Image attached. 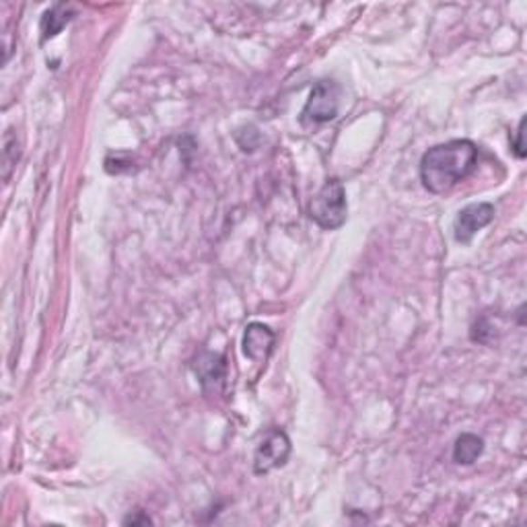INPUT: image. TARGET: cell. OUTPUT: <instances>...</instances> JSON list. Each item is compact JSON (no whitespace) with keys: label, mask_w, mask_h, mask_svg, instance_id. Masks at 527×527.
<instances>
[{"label":"cell","mask_w":527,"mask_h":527,"mask_svg":"<svg viewBox=\"0 0 527 527\" xmlns=\"http://www.w3.org/2000/svg\"><path fill=\"white\" fill-rule=\"evenodd\" d=\"M523 128H525V117H522V122H519V128H517V138H515V155L519 159H523L525 157V145H523Z\"/></svg>","instance_id":"cell-11"},{"label":"cell","mask_w":527,"mask_h":527,"mask_svg":"<svg viewBox=\"0 0 527 527\" xmlns=\"http://www.w3.org/2000/svg\"><path fill=\"white\" fill-rule=\"evenodd\" d=\"M340 109V86L334 81H319L309 93L301 112L303 126H319L332 122Z\"/></svg>","instance_id":"cell-3"},{"label":"cell","mask_w":527,"mask_h":527,"mask_svg":"<svg viewBox=\"0 0 527 527\" xmlns=\"http://www.w3.org/2000/svg\"><path fill=\"white\" fill-rule=\"evenodd\" d=\"M494 218V207L491 202H476L470 204V207L461 208L458 212L453 221V238L461 246H468L471 238L480 231L484 229L486 225H491Z\"/></svg>","instance_id":"cell-5"},{"label":"cell","mask_w":527,"mask_h":527,"mask_svg":"<svg viewBox=\"0 0 527 527\" xmlns=\"http://www.w3.org/2000/svg\"><path fill=\"white\" fill-rule=\"evenodd\" d=\"M235 140H238V145L241 147V151L251 153V151H256V148L259 147V140H262V137H259V132H258L256 126H246V128L238 130V135H235Z\"/></svg>","instance_id":"cell-10"},{"label":"cell","mask_w":527,"mask_h":527,"mask_svg":"<svg viewBox=\"0 0 527 527\" xmlns=\"http://www.w3.org/2000/svg\"><path fill=\"white\" fill-rule=\"evenodd\" d=\"M478 147L468 138L437 145L422 155L421 179L432 194H445L476 169Z\"/></svg>","instance_id":"cell-1"},{"label":"cell","mask_w":527,"mask_h":527,"mask_svg":"<svg viewBox=\"0 0 527 527\" xmlns=\"http://www.w3.org/2000/svg\"><path fill=\"white\" fill-rule=\"evenodd\" d=\"M484 451L482 437L474 435V432H463L458 437V441L453 445V461L461 463V466H470L474 463Z\"/></svg>","instance_id":"cell-9"},{"label":"cell","mask_w":527,"mask_h":527,"mask_svg":"<svg viewBox=\"0 0 527 527\" xmlns=\"http://www.w3.org/2000/svg\"><path fill=\"white\" fill-rule=\"evenodd\" d=\"M274 342H277V336H274L272 329L254 321L243 334V355L254 363H266L274 350Z\"/></svg>","instance_id":"cell-6"},{"label":"cell","mask_w":527,"mask_h":527,"mask_svg":"<svg viewBox=\"0 0 527 527\" xmlns=\"http://www.w3.org/2000/svg\"><path fill=\"white\" fill-rule=\"evenodd\" d=\"M311 221L319 225L321 229L334 231L340 229L349 217V204H346V192L340 179H328L321 190L313 196L309 204Z\"/></svg>","instance_id":"cell-2"},{"label":"cell","mask_w":527,"mask_h":527,"mask_svg":"<svg viewBox=\"0 0 527 527\" xmlns=\"http://www.w3.org/2000/svg\"><path fill=\"white\" fill-rule=\"evenodd\" d=\"M290 455V439L285 431L270 429L266 431L254 453V471L258 476L269 474L272 470L285 466Z\"/></svg>","instance_id":"cell-4"},{"label":"cell","mask_w":527,"mask_h":527,"mask_svg":"<svg viewBox=\"0 0 527 527\" xmlns=\"http://www.w3.org/2000/svg\"><path fill=\"white\" fill-rule=\"evenodd\" d=\"M75 17L73 6L68 5H54L52 9L42 15V23H39V31H42V42L56 37L62 29H65Z\"/></svg>","instance_id":"cell-8"},{"label":"cell","mask_w":527,"mask_h":527,"mask_svg":"<svg viewBox=\"0 0 527 527\" xmlns=\"http://www.w3.org/2000/svg\"><path fill=\"white\" fill-rule=\"evenodd\" d=\"M124 523H132V525H137V523H151V517H140V515H135V517H128L126 519Z\"/></svg>","instance_id":"cell-12"},{"label":"cell","mask_w":527,"mask_h":527,"mask_svg":"<svg viewBox=\"0 0 527 527\" xmlns=\"http://www.w3.org/2000/svg\"><path fill=\"white\" fill-rule=\"evenodd\" d=\"M194 373L202 383L204 391H218L223 388L227 380V363L223 355L217 352H202V355L194 360Z\"/></svg>","instance_id":"cell-7"}]
</instances>
